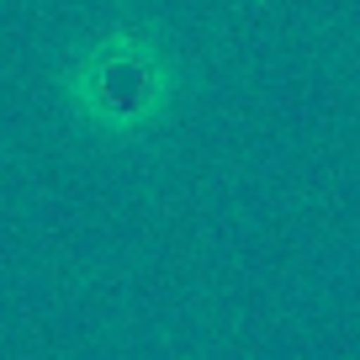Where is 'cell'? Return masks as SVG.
<instances>
[{
  "label": "cell",
  "mask_w": 360,
  "mask_h": 360,
  "mask_svg": "<svg viewBox=\"0 0 360 360\" xmlns=\"http://www.w3.org/2000/svg\"><path fill=\"white\" fill-rule=\"evenodd\" d=\"M159 96V69L143 58V48H133L127 37H117L112 53L101 58V96H90V106L101 117H143Z\"/></svg>",
  "instance_id": "cell-1"
}]
</instances>
